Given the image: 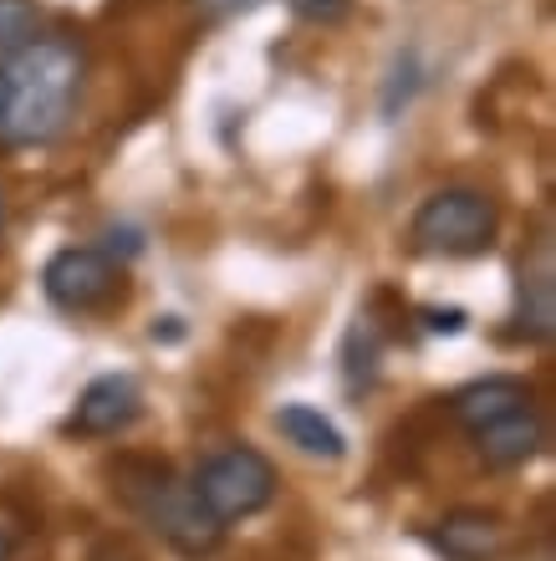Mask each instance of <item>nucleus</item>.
<instances>
[{
    "instance_id": "nucleus-1",
    "label": "nucleus",
    "mask_w": 556,
    "mask_h": 561,
    "mask_svg": "<svg viewBox=\"0 0 556 561\" xmlns=\"http://www.w3.org/2000/svg\"><path fill=\"white\" fill-rule=\"evenodd\" d=\"M88 82V51L72 36H31L0 77V144L36 148L67 134Z\"/></svg>"
},
{
    "instance_id": "nucleus-2",
    "label": "nucleus",
    "mask_w": 556,
    "mask_h": 561,
    "mask_svg": "<svg viewBox=\"0 0 556 561\" xmlns=\"http://www.w3.org/2000/svg\"><path fill=\"white\" fill-rule=\"evenodd\" d=\"M113 480H117V495H123L174 551H184V557H209V551L220 547L225 526L200 505L190 480H179L169 465L128 459V465H117Z\"/></svg>"
},
{
    "instance_id": "nucleus-3",
    "label": "nucleus",
    "mask_w": 556,
    "mask_h": 561,
    "mask_svg": "<svg viewBox=\"0 0 556 561\" xmlns=\"http://www.w3.org/2000/svg\"><path fill=\"white\" fill-rule=\"evenodd\" d=\"M194 495L205 505L209 516L230 526V520H246V516H261L265 505L276 501V470L261 449L250 444H225L215 455L194 470Z\"/></svg>"
},
{
    "instance_id": "nucleus-4",
    "label": "nucleus",
    "mask_w": 556,
    "mask_h": 561,
    "mask_svg": "<svg viewBox=\"0 0 556 561\" xmlns=\"http://www.w3.org/2000/svg\"><path fill=\"white\" fill-rule=\"evenodd\" d=\"M500 209L480 190H440L413 209L409 236L429 255H485L496 245Z\"/></svg>"
},
{
    "instance_id": "nucleus-5",
    "label": "nucleus",
    "mask_w": 556,
    "mask_h": 561,
    "mask_svg": "<svg viewBox=\"0 0 556 561\" xmlns=\"http://www.w3.org/2000/svg\"><path fill=\"white\" fill-rule=\"evenodd\" d=\"M46 301L72 317H92V311H107L123 296V271L107 251H92V245H67L46 261L42 271Z\"/></svg>"
},
{
    "instance_id": "nucleus-6",
    "label": "nucleus",
    "mask_w": 556,
    "mask_h": 561,
    "mask_svg": "<svg viewBox=\"0 0 556 561\" xmlns=\"http://www.w3.org/2000/svg\"><path fill=\"white\" fill-rule=\"evenodd\" d=\"M144 414V393L128 373H103L82 388V399L72 409V434H88V439H107V434H123L133 419Z\"/></svg>"
},
{
    "instance_id": "nucleus-7",
    "label": "nucleus",
    "mask_w": 556,
    "mask_h": 561,
    "mask_svg": "<svg viewBox=\"0 0 556 561\" xmlns=\"http://www.w3.org/2000/svg\"><path fill=\"white\" fill-rule=\"evenodd\" d=\"M444 561H500L506 557V520L490 511H450L429 531Z\"/></svg>"
},
{
    "instance_id": "nucleus-8",
    "label": "nucleus",
    "mask_w": 556,
    "mask_h": 561,
    "mask_svg": "<svg viewBox=\"0 0 556 561\" xmlns=\"http://www.w3.org/2000/svg\"><path fill=\"white\" fill-rule=\"evenodd\" d=\"M475 439V455L490 465V470H515V465H526V459L542 455V444H546V424L536 409H515V414L496 419V424H485L469 434Z\"/></svg>"
},
{
    "instance_id": "nucleus-9",
    "label": "nucleus",
    "mask_w": 556,
    "mask_h": 561,
    "mask_svg": "<svg viewBox=\"0 0 556 561\" xmlns=\"http://www.w3.org/2000/svg\"><path fill=\"white\" fill-rule=\"evenodd\" d=\"M531 403V388L521 378H480V383H465L459 393L450 399V414L459 428H485L496 424V419L515 414V409H526Z\"/></svg>"
},
{
    "instance_id": "nucleus-10",
    "label": "nucleus",
    "mask_w": 556,
    "mask_h": 561,
    "mask_svg": "<svg viewBox=\"0 0 556 561\" xmlns=\"http://www.w3.org/2000/svg\"><path fill=\"white\" fill-rule=\"evenodd\" d=\"M276 428L296 444V449H302V455H317V459H342V455H348L342 428H337L322 409H311V403H281V409H276Z\"/></svg>"
},
{
    "instance_id": "nucleus-11",
    "label": "nucleus",
    "mask_w": 556,
    "mask_h": 561,
    "mask_svg": "<svg viewBox=\"0 0 556 561\" xmlns=\"http://www.w3.org/2000/svg\"><path fill=\"white\" fill-rule=\"evenodd\" d=\"M521 332L552 342L556 332V286H552V251L542 245V266L521 271Z\"/></svg>"
},
{
    "instance_id": "nucleus-12",
    "label": "nucleus",
    "mask_w": 556,
    "mask_h": 561,
    "mask_svg": "<svg viewBox=\"0 0 556 561\" xmlns=\"http://www.w3.org/2000/svg\"><path fill=\"white\" fill-rule=\"evenodd\" d=\"M36 36V0H0V61H11Z\"/></svg>"
},
{
    "instance_id": "nucleus-13",
    "label": "nucleus",
    "mask_w": 556,
    "mask_h": 561,
    "mask_svg": "<svg viewBox=\"0 0 556 561\" xmlns=\"http://www.w3.org/2000/svg\"><path fill=\"white\" fill-rule=\"evenodd\" d=\"M419 92V57L413 51H398L394 72H388V88H383V118H398L409 98Z\"/></svg>"
},
{
    "instance_id": "nucleus-14",
    "label": "nucleus",
    "mask_w": 556,
    "mask_h": 561,
    "mask_svg": "<svg viewBox=\"0 0 556 561\" xmlns=\"http://www.w3.org/2000/svg\"><path fill=\"white\" fill-rule=\"evenodd\" d=\"M292 11L311 26H342L352 15V0H292Z\"/></svg>"
},
{
    "instance_id": "nucleus-15",
    "label": "nucleus",
    "mask_w": 556,
    "mask_h": 561,
    "mask_svg": "<svg viewBox=\"0 0 556 561\" xmlns=\"http://www.w3.org/2000/svg\"><path fill=\"white\" fill-rule=\"evenodd\" d=\"M419 317H424V327H429V332H450V337H454V332H465V322H469V317H465V311H459V307H450V311H440V307H424V311H419Z\"/></svg>"
},
{
    "instance_id": "nucleus-16",
    "label": "nucleus",
    "mask_w": 556,
    "mask_h": 561,
    "mask_svg": "<svg viewBox=\"0 0 556 561\" xmlns=\"http://www.w3.org/2000/svg\"><path fill=\"white\" fill-rule=\"evenodd\" d=\"M261 0H200L205 15H240V11H256Z\"/></svg>"
},
{
    "instance_id": "nucleus-17",
    "label": "nucleus",
    "mask_w": 556,
    "mask_h": 561,
    "mask_svg": "<svg viewBox=\"0 0 556 561\" xmlns=\"http://www.w3.org/2000/svg\"><path fill=\"white\" fill-rule=\"evenodd\" d=\"M179 332H184V327H179V317H163V327H154V342H159V337H179Z\"/></svg>"
},
{
    "instance_id": "nucleus-18",
    "label": "nucleus",
    "mask_w": 556,
    "mask_h": 561,
    "mask_svg": "<svg viewBox=\"0 0 556 561\" xmlns=\"http://www.w3.org/2000/svg\"><path fill=\"white\" fill-rule=\"evenodd\" d=\"M11 557H15V541H11L5 531H0V561H11Z\"/></svg>"
},
{
    "instance_id": "nucleus-19",
    "label": "nucleus",
    "mask_w": 556,
    "mask_h": 561,
    "mask_svg": "<svg viewBox=\"0 0 556 561\" xmlns=\"http://www.w3.org/2000/svg\"><path fill=\"white\" fill-rule=\"evenodd\" d=\"M0 225H5V205H0Z\"/></svg>"
}]
</instances>
